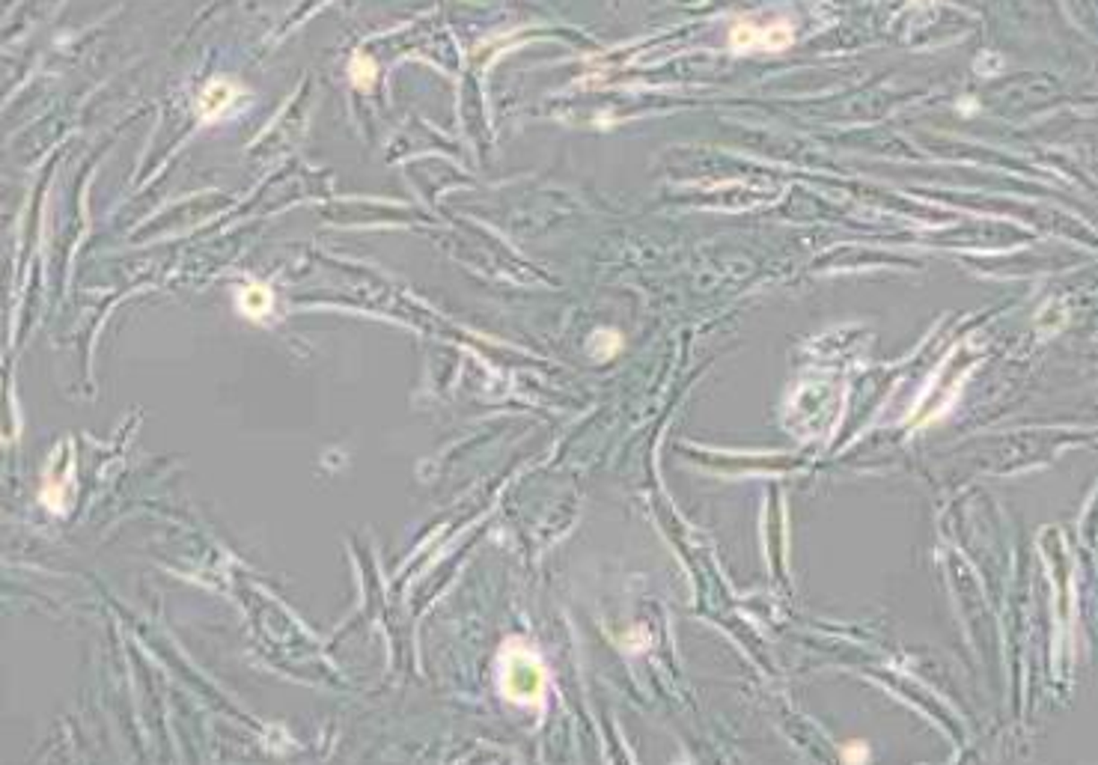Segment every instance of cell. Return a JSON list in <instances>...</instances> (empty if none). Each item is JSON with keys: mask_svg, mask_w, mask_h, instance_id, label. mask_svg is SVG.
Wrapping results in <instances>:
<instances>
[{"mask_svg": "<svg viewBox=\"0 0 1098 765\" xmlns=\"http://www.w3.org/2000/svg\"><path fill=\"white\" fill-rule=\"evenodd\" d=\"M501 688L503 697L512 703H539L545 694V670H542L539 658L515 640L503 649Z\"/></svg>", "mask_w": 1098, "mask_h": 765, "instance_id": "cell-1", "label": "cell"}, {"mask_svg": "<svg viewBox=\"0 0 1098 765\" xmlns=\"http://www.w3.org/2000/svg\"><path fill=\"white\" fill-rule=\"evenodd\" d=\"M795 39L792 27L786 21H771L765 27H756L753 21H738L733 27V48L744 51V48H762V51H783L786 45Z\"/></svg>", "mask_w": 1098, "mask_h": 765, "instance_id": "cell-2", "label": "cell"}, {"mask_svg": "<svg viewBox=\"0 0 1098 765\" xmlns=\"http://www.w3.org/2000/svg\"><path fill=\"white\" fill-rule=\"evenodd\" d=\"M236 101H238V87L233 84V81L218 78V81H211V84L200 93L197 107H200V116L206 119V123H211V119H220V116H224L227 110L236 105Z\"/></svg>", "mask_w": 1098, "mask_h": 765, "instance_id": "cell-3", "label": "cell"}, {"mask_svg": "<svg viewBox=\"0 0 1098 765\" xmlns=\"http://www.w3.org/2000/svg\"><path fill=\"white\" fill-rule=\"evenodd\" d=\"M271 304H274L271 289L260 287V283H251V287H244L242 295H238V307H242L244 316H251V319L269 316V313H271Z\"/></svg>", "mask_w": 1098, "mask_h": 765, "instance_id": "cell-4", "label": "cell"}, {"mask_svg": "<svg viewBox=\"0 0 1098 765\" xmlns=\"http://www.w3.org/2000/svg\"><path fill=\"white\" fill-rule=\"evenodd\" d=\"M348 78L357 90H373V84L378 81V66L369 54H355L352 63H348Z\"/></svg>", "mask_w": 1098, "mask_h": 765, "instance_id": "cell-5", "label": "cell"}, {"mask_svg": "<svg viewBox=\"0 0 1098 765\" xmlns=\"http://www.w3.org/2000/svg\"><path fill=\"white\" fill-rule=\"evenodd\" d=\"M845 757H848V760H854V757H870V751H866V748H848Z\"/></svg>", "mask_w": 1098, "mask_h": 765, "instance_id": "cell-6", "label": "cell"}]
</instances>
